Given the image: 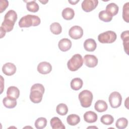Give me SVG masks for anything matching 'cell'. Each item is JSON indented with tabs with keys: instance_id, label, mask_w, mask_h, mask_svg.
<instances>
[{
	"instance_id": "obj_1",
	"label": "cell",
	"mask_w": 129,
	"mask_h": 129,
	"mask_svg": "<svg viewBox=\"0 0 129 129\" xmlns=\"http://www.w3.org/2000/svg\"><path fill=\"white\" fill-rule=\"evenodd\" d=\"M17 19V14L16 12L13 10H9L5 14L4 20L1 27L6 32H10L13 30Z\"/></svg>"
},
{
	"instance_id": "obj_2",
	"label": "cell",
	"mask_w": 129,
	"mask_h": 129,
	"mask_svg": "<svg viewBox=\"0 0 129 129\" xmlns=\"http://www.w3.org/2000/svg\"><path fill=\"white\" fill-rule=\"evenodd\" d=\"M41 22L40 18L36 15H27L21 18L19 26L21 28H28L30 26H38Z\"/></svg>"
},
{
	"instance_id": "obj_3",
	"label": "cell",
	"mask_w": 129,
	"mask_h": 129,
	"mask_svg": "<svg viewBox=\"0 0 129 129\" xmlns=\"http://www.w3.org/2000/svg\"><path fill=\"white\" fill-rule=\"evenodd\" d=\"M83 64L82 56L80 54H74L67 62L68 68L71 71H76Z\"/></svg>"
},
{
	"instance_id": "obj_4",
	"label": "cell",
	"mask_w": 129,
	"mask_h": 129,
	"mask_svg": "<svg viewBox=\"0 0 129 129\" xmlns=\"http://www.w3.org/2000/svg\"><path fill=\"white\" fill-rule=\"evenodd\" d=\"M78 97L82 107L87 108L91 106L93 98V94L91 91L88 90H83L79 93Z\"/></svg>"
},
{
	"instance_id": "obj_5",
	"label": "cell",
	"mask_w": 129,
	"mask_h": 129,
	"mask_svg": "<svg viewBox=\"0 0 129 129\" xmlns=\"http://www.w3.org/2000/svg\"><path fill=\"white\" fill-rule=\"evenodd\" d=\"M116 37L114 31H107L100 33L98 36V40L102 43H112L116 40Z\"/></svg>"
},
{
	"instance_id": "obj_6",
	"label": "cell",
	"mask_w": 129,
	"mask_h": 129,
	"mask_svg": "<svg viewBox=\"0 0 129 129\" xmlns=\"http://www.w3.org/2000/svg\"><path fill=\"white\" fill-rule=\"evenodd\" d=\"M108 100L111 107L116 108L120 106L122 102V97L119 92L114 91L110 93Z\"/></svg>"
},
{
	"instance_id": "obj_7",
	"label": "cell",
	"mask_w": 129,
	"mask_h": 129,
	"mask_svg": "<svg viewBox=\"0 0 129 129\" xmlns=\"http://www.w3.org/2000/svg\"><path fill=\"white\" fill-rule=\"evenodd\" d=\"M98 4V0H84L82 3L81 7L85 12H90L96 8Z\"/></svg>"
},
{
	"instance_id": "obj_8",
	"label": "cell",
	"mask_w": 129,
	"mask_h": 129,
	"mask_svg": "<svg viewBox=\"0 0 129 129\" xmlns=\"http://www.w3.org/2000/svg\"><path fill=\"white\" fill-rule=\"evenodd\" d=\"M69 34L72 39H78L82 37L83 35V30L82 27L79 26H74L70 29Z\"/></svg>"
},
{
	"instance_id": "obj_9",
	"label": "cell",
	"mask_w": 129,
	"mask_h": 129,
	"mask_svg": "<svg viewBox=\"0 0 129 129\" xmlns=\"http://www.w3.org/2000/svg\"><path fill=\"white\" fill-rule=\"evenodd\" d=\"M84 62L89 68H94L98 64V58L94 55L86 54L84 57Z\"/></svg>"
},
{
	"instance_id": "obj_10",
	"label": "cell",
	"mask_w": 129,
	"mask_h": 129,
	"mask_svg": "<svg viewBox=\"0 0 129 129\" xmlns=\"http://www.w3.org/2000/svg\"><path fill=\"white\" fill-rule=\"evenodd\" d=\"M37 71L41 74H49L52 70V66L51 64L46 61H42L40 62L37 66Z\"/></svg>"
},
{
	"instance_id": "obj_11",
	"label": "cell",
	"mask_w": 129,
	"mask_h": 129,
	"mask_svg": "<svg viewBox=\"0 0 129 129\" xmlns=\"http://www.w3.org/2000/svg\"><path fill=\"white\" fill-rule=\"evenodd\" d=\"M16 66L11 62H7L4 64L2 68V71L7 76H12L16 72Z\"/></svg>"
},
{
	"instance_id": "obj_12",
	"label": "cell",
	"mask_w": 129,
	"mask_h": 129,
	"mask_svg": "<svg viewBox=\"0 0 129 129\" xmlns=\"http://www.w3.org/2000/svg\"><path fill=\"white\" fill-rule=\"evenodd\" d=\"M58 46L61 51L65 52L71 48L72 42L68 38H62L59 41Z\"/></svg>"
},
{
	"instance_id": "obj_13",
	"label": "cell",
	"mask_w": 129,
	"mask_h": 129,
	"mask_svg": "<svg viewBox=\"0 0 129 129\" xmlns=\"http://www.w3.org/2000/svg\"><path fill=\"white\" fill-rule=\"evenodd\" d=\"M43 94L38 90H32L31 91L30 94V99L34 103H40L42 99Z\"/></svg>"
},
{
	"instance_id": "obj_14",
	"label": "cell",
	"mask_w": 129,
	"mask_h": 129,
	"mask_svg": "<svg viewBox=\"0 0 129 129\" xmlns=\"http://www.w3.org/2000/svg\"><path fill=\"white\" fill-rule=\"evenodd\" d=\"M120 37L123 41L124 50L126 54H128L129 48V31L126 30L123 31L120 35Z\"/></svg>"
},
{
	"instance_id": "obj_15",
	"label": "cell",
	"mask_w": 129,
	"mask_h": 129,
	"mask_svg": "<svg viewBox=\"0 0 129 129\" xmlns=\"http://www.w3.org/2000/svg\"><path fill=\"white\" fill-rule=\"evenodd\" d=\"M84 47L88 51H93L97 47V44L94 39L89 38L84 41Z\"/></svg>"
},
{
	"instance_id": "obj_16",
	"label": "cell",
	"mask_w": 129,
	"mask_h": 129,
	"mask_svg": "<svg viewBox=\"0 0 129 129\" xmlns=\"http://www.w3.org/2000/svg\"><path fill=\"white\" fill-rule=\"evenodd\" d=\"M97 114L92 111H87L84 114V120L88 123L95 122L97 121Z\"/></svg>"
},
{
	"instance_id": "obj_17",
	"label": "cell",
	"mask_w": 129,
	"mask_h": 129,
	"mask_svg": "<svg viewBox=\"0 0 129 129\" xmlns=\"http://www.w3.org/2000/svg\"><path fill=\"white\" fill-rule=\"evenodd\" d=\"M51 127L53 129H65L66 127L61 120L57 117H53L50 121Z\"/></svg>"
},
{
	"instance_id": "obj_18",
	"label": "cell",
	"mask_w": 129,
	"mask_h": 129,
	"mask_svg": "<svg viewBox=\"0 0 129 129\" xmlns=\"http://www.w3.org/2000/svg\"><path fill=\"white\" fill-rule=\"evenodd\" d=\"M7 95L8 97L17 99L19 97L20 91L19 89L15 86H10L7 89Z\"/></svg>"
},
{
	"instance_id": "obj_19",
	"label": "cell",
	"mask_w": 129,
	"mask_h": 129,
	"mask_svg": "<svg viewBox=\"0 0 129 129\" xmlns=\"http://www.w3.org/2000/svg\"><path fill=\"white\" fill-rule=\"evenodd\" d=\"M95 109L99 112H103L106 111L108 108L107 104L103 100H98L95 103Z\"/></svg>"
},
{
	"instance_id": "obj_20",
	"label": "cell",
	"mask_w": 129,
	"mask_h": 129,
	"mask_svg": "<svg viewBox=\"0 0 129 129\" xmlns=\"http://www.w3.org/2000/svg\"><path fill=\"white\" fill-rule=\"evenodd\" d=\"M61 15L64 20H71L75 16V12L74 10L71 8H66L62 10Z\"/></svg>"
},
{
	"instance_id": "obj_21",
	"label": "cell",
	"mask_w": 129,
	"mask_h": 129,
	"mask_svg": "<svg viewBox=\"0 0 129 129\" xmlns=\"http://www.w3.org/2000/svg\"><path fill=\"white\" fill-rule=\"evenodd\" d=\"M3 103L4 106L8 108H13L17 105L16 99L8 96L3 99Z\"/></svg>"
},
{
	"instance_id": "obj_22",
	"label": "cell",
	"mask_w": 129,
	"mask_h": 129,
	"mask_svg": "<svg viewBox=\"0 0 129 129\" xmlns=\"http://www.w3.org/2000/svg\"><path fill=\"white\" fill-rule=\"evenodd\" d=\"M118 6L114 3H111L106 6L105 11L113 17L118 13Z\"/></svg>"
},
{
	"instance_id": "obj_23",
	"label": "cell",
	"mask_w": 129,
	"mask_h": 129,
	"mask_svg": "<svg viewBox=\"0 0 129 129\" xmlns=\"http://www.w3.org/2000/svg\"><path fill=\"white\" fill-rule=\"evenodd\" d=\"M67 123L72 126H75L78 124L80 121V116L76 114H70L67 118Z\"/></svg>"
},
{
	"instance_id": "obj_24",
	"label": "cell",
	"mask_w": 129,
	"mask_h": 129,
	"mask_svg": "<svg viewBox=\"0 0 129 129\" xmlns=\"http://www.w3.org/2000/svg\"><path fill=\"white\" fill-rule=\"evenodd\" d=\"M83 82L80 78H75L71 82V88L74 90H79L83 86Z\"/></svg>"
},
{
	"instance_id": "obj_25",
	"label": "cell",
	"mask_w": 129,
	"mask_h": 129,
	"mask_svg": "<svg viewBox=\"0 0 129 129\" xmlns=\"http://www.w3.org/2000/svg\"><path fill=\"white\" fill-rule=\"evenodd\" d=\"M99 18L102 21L108 22H110L112 19V16L109 14L107 11L105 10L101 11L99 13Z\"/></svg>"
},
{
	"instance_id": "obj_26",
	"label": "cell",
	"mask_w": 129,
	"mask_h": 129,
	"mask_svg": "<svg viewBox=\"0 0 129 129\" xmlns=\"http://www.w3.org/2000/svg\"><path fill=\"white\" fill-rule=\"evenodd\" d=\"M26 7L28 11L31 12L35 13L39 10V6L35 1H29L27 3Z\"/></svg>"
},
{
	"instance_id": "obj_27",
	"label": "cell",
	"mask_w": 129,
	"mask_h": 129,
	"mask_svg": "<svg viewBox=\"0 0 129 129\" xmlns=\"http://www.w3.org/2000/svg\"><path fill=\"white\" fill-rule=\"evenodd\" d=\"M50 30L51 32L55 35H58L62 31V28L60 24L57 22H54L50 26Z\"/></svg>"
},
{
	"instance_id": "obj_28",
	"label": "cell",
	"mask_w": 129,
	"mask_h": 129,
	"mask_svg": "<svg viewBox=\"0 0 129 129\" xmlns=\"http://www.w3.org/2000/svg\"><path fill=\"white\" fill-rule=\"evenodd\" d=\"M56 111L59 115H64L68 113V108L66 104L60 103L56 106Z\"/></svg>"
},
{
	"instance_id": "obj_29",
	"label": "cell",
	"mask_w": 129,
	"mask_h": 129,
	"mask_svg": "<svg viewBox=\"0 0 129 129\" xmlns=\"http://www.w3.org/2000/svg\"><path fill=\"white\" fill-rule=\"evenodd\" d=\"M101 122L106 125L111 124L114 121L113 117L110 114H104L102 115L100 118Z\"/></svg>"
},
{
	"instance_id": "obj_30",
	"label": "cell",
	"mask_w": 129,
	"mask_h": 129,
	"mask_svg": "<svg viewBox=\"0 0 129 129\" xmlns=\"http://www.w3.org/2000/svg\"><path fill=\"white\" fill-rule=\"evenodd\" d=\"M47 124V119L44 117H39L35 122V126L37 129H42Z\"/></svg>"
},
{
	"instance_id": "obj_31",
	"label": "cell",
	"mask_w": 129,
	"mask_h": 129,
	"mask_svg": "<svg viewBox=\"0 0 129 129\" xmlns=\"http://www.w3.org/2000/svg\"><path fill=\"white\" fill-rule=\"evenodd\" d=\"M128 124V120L124 117H121L118 118L115 123L116 127L119 129L125 128L127 127Z\"/></svg>"
},
{
	"instance_id": "obj_32",
	"label": "cell",
	"mask_w": 129,
	"mask_h": 129,
	"mask_svg": "<svg viewBox=\"0 0 129 129\" xmlns=\"http://www.w3.org/2000/svg\"><path fill=\"white\" fill-rule=\"evenodd\" d=\"M122 18L127 23L129 22V3L127 2L124 4L122 8Z\"/></svg>"
},
{
	"instance_id": "obj_33",
	"label": "cell",
	"mask_w": 129,
	"mask_h": 129,
	"mask_svg": "<svg viewBox=\"0 0 129 129\" xmlns=\"http://www.w3.org/2000/svg\"><path fill=\"white\" fill-rule=\"evenodd\" d=\"M34 90H37L39 91H40L42 94H44V87L43 86V85L39 83L35 84H34L31 88V91Z\"/></svg>"
},
{
	"instance_id": "obj_34",
	"label": "cell",
	"mask_w": 129,
	"mask_h": 129,
	"mask_svg": "<svg viewBox=\"0 0 129 129\" xmlns=\"http://www.w3.org/2000/svg\"><path fill=\"white\" fill-rule=\"evenodd\" d=\"M9 6V2L7 0H1L0 1V9L1 13H3L8 6Z\"/></svg>"
},
{
	"instance_id": "obj_35",
	"label": "cell",
	"mask_w": 129,
	"mask_h": 129,
	"mask_svg": "<svg viewBox=\"0 0 129 129\" xmlns=\"http://www.w3.org/2000/svg\"><path fill=\"white\" fill-rule=\"evenodd\" d=\"M0 29H1V38H2L4 36H5L6 32L1 27H0Z\"/></svg>"
},
{
	"instance_id": "obj_36",
	"label": "cell",
	"mask_w": 129,
	"mask_h": 129,
	"mask_svg": "<svg viewBox=\"0 0 129 129\" xmlns=\"http://www.w3.org/2000/svg\"><path fill=\"white\" fill-rule=\"evenodd\" d=\"M70 3H71L72 5H76L77 3H78L79 2V1H68Z\"/></svg>"
}]
</instances>
